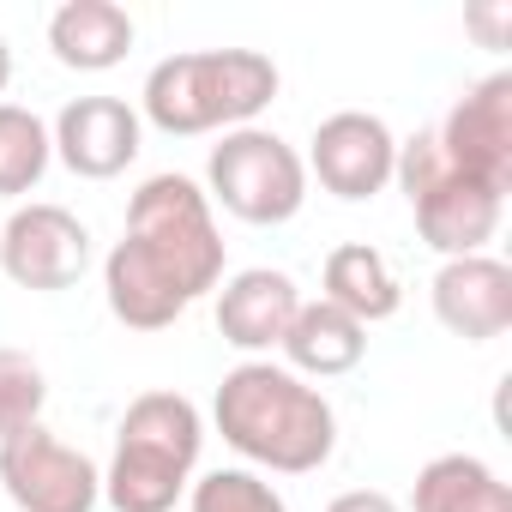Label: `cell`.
Instances as JSON below:
<instances>
[{"label":"cell","mask_w":512,"mask_h":512,"mask_svg":"<svg viewBox=\"0 0 512 512\" xmlns=\"http://www.w3.org/2000/svg\"><path fill=\"white\" fill-rule=\"evenodd\" d=\"M440 157L458 175H476L500 193H512V73L476 79L440 121L434 133Z\"/></svg>","instance_id":"9c48e42d"},{"label":"cell","mask_w":512,"mask_h":512,"mask_svg":"<svg viewBox=\"0 0 512 512\" xmlns=\"http://www.w3.org/2000/svg\"><path fill=\"white\" fill-rule=\"evenodd\" d=\"M392 181L404 187L410 211H416V229L434 253H446V260H470V253H482L506 217V193L476 181V175H458L434 133H416L398 145V163H392Z\"/></svg>","instance_id":"5b68a950"},{"label":"cell","mask_w":512,"mask_h":512,"mask_svg":"<svg viewBox=\"0 0 512 512\" xmlns=\"http://www.w3.org/2000/svg\"><path fill=\"white\" fill-rule=\"evenodd\" d=\"M211 416H217V434L247 464H266L278 476H308L338 446V416H332L326 392L278 362L229 368L211 398Z\"/></svg>","instance_id":"7a4b0ae2"},{"label":"cell","mask_w":512,"mask_h":512,"mask_svg":"<svg viewBox=\"0 0 512 512\" xmlns=\"http://www.w3.org/2000/svg\"><path fill=\"white\" fill-rule=\"evenodd\" d=\"M278 97V67L260 49H193L169 55L145 73V121L169 139H199V133H235L253 127L266 103Z\"/></svg>","instance_id":"3957f363"},{"label":"cell","mask_w":512,"mask_h":512,"mask_svg":"<svg viewBox=\"0 0 512 512\" xmlns=\"http://www.w3.org/2000/svg\"><path fill=\"white\" fill-rule=\"evenodd\" d=\"M49 49L73 73H109L133 49V19L115 0H67L49 19Z\"/></svg>","instance_id":"5bb4252c"},{"label":"cell","mask_w":512,"mask_h":512,"mask_svg":"<svg viewBox=\"0 0 512 512\" xmlns=\"http://www.w3.org/2000/svg\"><path fill=\"white\" fill-rule=\"evenodd\" d=\"M428 296H434V320L464 344H488L512 326V266L494 260V253L446 260L434 272Z\"/></svg>","instance_id":"7c38bea8"},{"label":"cell","mask_w":512,"mask_h":512,"mask_svg":"<svg viewBox=\"0 0 512 512\" xmlns=\"http://www.w3.org/2000/svg\"><path fill=\"white\" fill-rule=\"evenodd\" d=\"M217 284L223 229L211 217V199L187 175H151L127 199V229L103 260L109 314L127 332H163Z\"/></svg>","instance_id":"6da1fadb"},{"label":"cell","mask_w":512,"mask_h":512,"mask_svg":"<svg viewBox=\"0 0 512 512\" xmlns=\"http://www.w3.org/2000/svg\"><path fill=\"white\" fill-rule=\"evenodd\" d=\"M0 488L19 512H91L103 500V470L31 422L0 440Z\"/></svg>","instance_id":"52a82bcc"},{"label":"cell","mask_w":512,"mask_h":512,"mask_svg":"<svg viewBox=\"0 0 512 512\" xmlns=\"http://www.w3.org/2000/svg\"><path fill=\"white\" fill-rule=\"evenodd\" d=\"M302 308V290L290 272H272V266H253V272H235L223 290H217V332L223 344L235 350H278L290 320Z\"/></svg>","instance_id":"4fadbf2b"},{"label":"cell","mask_w":512,"mask_h":512,"mask_svg":"<svg viewBox=\"0 0 512 512\" xmlns=\"http://www.w3.org/2000/svg\"><path fill=\"white\" fill-rule=\"evenodd\" d=\"M43 404H49L43 368L25 350H0V440L31 428V422H43Z\"/></svg>","instance_id":"ffe728a7"},{"label":"cell","mask_w":512,"mask_h":512,"mask_svg":"<svg viewBox=\"0 0 512 512\" xmlns=\"http://www.w3.org/2000/svg\"><path fill=\"white\" fill-rule=\"evenodd\" d=\"M199 446H205V422L181 392H139L115 428L103 500L115 512H169L187 494Z\"/></svg>","instance_id":"277c9868"},{"label":"cell","mask_w":512,"mask_h":512,"mask_svg":"<svg viewBox=\"0 0 512 512\" xmlns=\"http://www.w3.org/2000/svg\"><path fill=\"white\" fill-rule=\"evenodd\" d=\"M55 157V139L43 127V115L19 109V103H0V199H19L43 181Z\"/></svg>","instance_id":"ac0fdd59"},{"label":"cell","mask_w":512,"mask_h":512,"mask_svg":"<svg viewBox=\"0 0 512 512\" xmlns=\"http://www.w3.org/2000/svg\"><path fill=\"white\" fill-rule=\"evenodd\" d=\"M13 85V49H7V37H0V91Z\"/></svg>","instance_id":"7402d4cb"},{"label":"cell","mask_w":512,"mask_h":512,"mask_svg":"<svg viewBox=\"0 0 512 512\" xmlns=\"http://www.w3.org/2000/svg\"><path fill=\"white\" fill-rule=\"evenodd\" d=\"M278 350L290 356V374L338 380V374L362 368V356H368V326H356L344 308H332V302L320 296V302H302V308H296V320H290V332H284Z\"/></svg>","instance_id":"9a60e30c"},{"label":"cell","mask_w":512,"mask_h":512,"mask_svg":"<svg viewBox=\"0 0 512 512\" xmlns=\"http://www.w3.org/2000/svg\"><path fill=\"white\" fill-rule=\"evenodd\" d=\"M392 163H398V139L380 115L368 109H338L314 127V151H308V169L320 175V187L332 199H374L386 181H392Z\"/></svg>","instance_id":"30bf717a"},{"label":"cell","mask_w":512,"mask_h":512,"mask_svg":"<svg viewBox=\"0 0 512 512\" xmlns=\"http://www.w3.org/2000/svg\"><path fill=\"white\" fill-rule=\"evenodd\" d=\"M326 512H404L392 494H380V488H350V494H338Z\"/></svg>","instance_id":"44dd1931"},{"label":"cell","mask_w":512,"mask_h":512,"mask_svg":"<svg viewBox=\"0 0 512 512\" xmlns=\"http://www.w3.org/2000/svg\"><path fill=\"white\" fill-rule=\"evenodd\" d=\"M410 512H512V488L476 452H440L416 470Z\"/></svg>","instance_id":"e0dca14e"},{"label":"cell","mask_w":512,"mask_h":512,"mask_svg":"<svg viewBox=\"0 0 512 512\" xmlns=\"http://www.w3.org/2000/svg\"><path fill=\"white\" fill-rule=\"evenodd\" d=\"M187 512H290V506L266 476H253V470H211V476L193 482Z\"/></svg>","instance_id":"d6986e66"},{"label":"cell","mask_w":512,"mask_h":512,"mask_svg":"<svg viewBox=\"0 0 512 512\" xmlns=\"http://www.w3.org/2000/svg\"><path fill=\"white\" fill-rule=\"evenodd\" d=\"M326 302L344 308L356 326H380V320H392L404 308L398 266L368 241H344V247L326 253Z\"/></svg>","instance_id":"2e32d148"},{"label":"cell","mask_w":512,"mask_h":512,"mask_svg":"<svg viewBox=\"0 0 512 512\" xmlns=\"http://www.w3.org/2000/svg\"><path fill=\"white\" fill-rule=\"evenodd\" d=\"M55 151L73 175L85 181H115L133 157H139V139H145V121L133 103L121 97H73L61 115H55Z\"/></svg>","instance_id":"8fae6325"},{"label":"cell","mask_w":512,"mask_h":512,"mask_svg":"<svg viewBox=\"0 0 512 512\" xmlns=\"http://www.w3.org/2000/svg\"><path fill=\"white\" fill-rule=\"evenodd\" d=\"M205 181L229 217L241 223H290L302 205H308V163L296 157L290 139L266 133V127H235L211 145V163H205Z\"/></svg>","instance_id":"8992f818"},{"label":"cell","mask_w":512,"mask_h":512,"mask_svg":"<svg viewBox=\"0 0 512 512\" xmlns=\"http://www.w3.org/2000/svg\"><path fill=\"white\" fill-rule=\"evenodd\" d=\"M91 266V229L67 205H19L0 223V272L19 290H73Z\"/></svg>","instance_id":"ba28073f"}]
</instances>
